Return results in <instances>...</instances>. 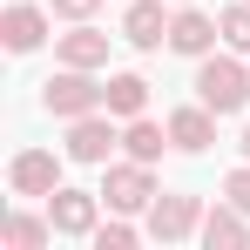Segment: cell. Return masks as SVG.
<instances>
[{
  "instance_id": "21",
  "label": "cell",
  "mask_w": 250,
  "mask_h": 250,
  "mask_svg": "<svg viewBox=\"0 0 250 250\" xmlns=\"http://www.w3.org/2000/svg\"><path fill=\"white\" fill-rule=\"evenodd\" d=\"M237 149H244V163H250V122H244V142H237Z\"/></svg>"
},
{
  "instance_id": "19",
  "label": "cell",
  "mask_w": 250,
  "mask_h": 250,
  "mask_svg": "<svg viewBox=\"0 0 250 250\" xmlns=\"http://www.w3.org/2000/svg\"><path fill=\"white\" fill-rule=\"evenodd\" d=\"M223 196H230V203H237V209H250V163H244V169H230V176H223Z\"/></svg>"
},
{
  "instance_id": "4",
  "label": "cell",
  "mask_w": 250,
  "mask_h": 250,
  "mask_svg": "<svg viewBox=\"0 0 250 250\" xmlns=\"http://www.w3.org/2000/svg\"><path fill=\"white\" fill-rule=\"evenodd\" d=\"M115 142H122V128H115V115H108V108H95V115H75V122H68V163L108 169Z\"/></svg>"
},
{
  "instance_id": "17",
  "label": "cell",
  "mask_w": 250,
  "mask_h": 250,
  "mask_svg": "<svg viewBox=\"0 0 250 250\" xmlns=\"http://www.w3.org/2000/svg\"><path fill=\"white\" fill-rule=\"evenodd\" d=\"M216 27H223V47H237V54H250V0H237V7H223V14H216Z\"/></svg>"
},
{
  "instance_id": "20",
  "label": "cell",
  "mask_w": 250,
  "mask_h": 250,
  "mask_svg": "<svg viewBox=\"0 0 250 250\" xmlns=\"http://www.w3.org/2000/svg\"><path fill=\"white\" fill-rule=\"evenodd\" d=\"M102 0H54V21H95Z\"/></svg>"
},
{
  "instance_id": "15",
  "label": "cell",
  "mask_w": 250,
  "mask_h": 250,
  "mask_svg": "<svg viewBox=\"0 0 250 250\" xmlns=\"http://www.w3.org/2000/svg\"><path fill=\"white\" fill-rule=\"evenodd\" d=\"M108 115H115V122L149 115V82H142V75H108Z\"/></svg>"
},
{
  "instance_id": "6",
  "label": "cell",
  "mask_w": 250,
  "mask_h": 250,
  "mask_svg": "<svg viewBox=\"0 0 250 250\" xmlns=\"http://www.w3.org/2000/svg\"><path fill=\"white\" fill-rule=\"evenodd\" d=\"M156 244H183L203 230V196H156L149 203V223H142Z\"/></svg>"
},
{
  "instance_id": "5",
  "label": "cell",
  "mask_w": 250,
  "mask_h": 250,
  "mask_svg": "<svg viewBox=\"0 0 250 250\" xmlns=\"http://www.w3.org/2000/svg\"><path fill=\"white\" fill-rule=\"evenodd\" d=\"M47 216H54V237H95L102 223V189H54L47 196Z\"/></svg>"
},
{
  "instance_id": "7",
  "label": "cell",
  "mask_w": 250,
  "mask_h": 250,
  "mask_svg": "<svg viewBox=\"0 0 250 250\" xmlns=\"http://www.w3.org/2000/svg\"><path fill=\"white\" fill-rule=\"evenodd\" d=\"M7 183H14V196H54L61 189V156L54 149H21L7 163Z\"/></svg>"
},
{
  "instance_id": "11",
  "label": "cell",
  "mask_w": 250,
  "mask_h": 250,
  "mask_svg": "<svg viewBox=\"0 0 250 250\" xmlns=\"http://www.w3.org/2000/svg\"><path fill=\"white\" fill-rule=\"evenodd\" d=\"M122 41L142 47V54L169 47V14H163V0H128V14H122Z\"/></svg>"
},
{
  "instance_id": "13",
  "label": "cell",
  "mask_w": 250,
  "mask_h": 250,
  "mask_svg": "<svg viewBox=\"0 0 250 250\" xmlns=\"http://www.w3.org/2000/svg\"><path fill=\"white\" fill-rule=\"evenodd\" d=\"M196 237H203L209 250H244L250 244V209H237L230 196H223L216 209H203V230H196Z\"/></svg>"
},
{
  "instance_id": "18",
  "label": "cell",
  "mask_w": 250,
  "mask_h": 250,
  "mask_svg": "<svg viewBox=\"0 0 250 250\" xmlns=\"http://www.w3.org/2000/svg\"><path fill=\"white\" fill-rule=\"evenodd\" d=\"M135 244V223L128 216H115V223H95V250H128Z\"/></svg>"
},
{
  "instance_id": "12",
  "label": "cell",
  "mask_w": 250,
  "mask_h": 250,
  "mask_svg": "<svg viewBox=\"0 0 250 250\" xmlns=\"http://www.w3.org/2000/svg\"><path fill=\"white\" fill-rule=\"evenodd\" d=\"M216 122H223L216 108H203V102H189V108H176V115H169V142H176L183 156H203L209 142H216Z\"/></svg>"
},
{
  "instance_id": "10",
  "label": "cell",
  "mask_w": 250,
  "mask_h": 250,
  "mask_svg": "<svg viewBox=\"0 0 250 250\" xmlns=\"http://www.w3.org/2000/svg\"><path fill=\"white\" fill-rule=\"evenodd\" d=\"M54 61L61 68H108V34L88 21H68V34H54Z\"/></svg>"
},
{
  "instance_id": "3",
  "label": "cell",
  "mask_w": 250,
  "mask_h": 250,
  "mask_svg": "<svg viewBox=\"0 0 250 250\" xmlns=\"http://www.w3.org/2000/svg\"><path fill=\"white\" fill-rule=\"evenodd\" d=\"M149 169H156V163H135V156H128V163H108V176H102V203L115 209V216H149V203L163 196Z\"/></svg>"
},
{
  "instance_id": "2",
  "label": "cell",
  "mask_w": 250,
  "mask_h": 250,
  "mask_svg": "<svg viewBox=\"0 0 250 250\" xmlns=\"http://www.w3.org/2000/svg\"><path fill=\"white\" fill-rule=\"evenodd\" d=\"M41 108L61 115V122L95 115V108H108V82H95V68H61V75L41 82Z\"/></svg>"
},
{
  "instance_id": "22",
  "label": "cell",
  "mask_w": 250,
  "mask_h": 250,
  "mask_svg": "<svg viewBox=\"0 0 250 250\" xmlns=\"http://www.w3.org/2000/svg\"><path fill=\"white\" fill-rule=\"evenodd\" d=\"M176 7H189V0H176Z\"/></svg>"
},
{
  "instance_id": "14",
  "label": "cell",
  "mask_w": 250,
  "mask_h": 250,
  "mask_svg": "<svg viewBox=\"0 0 250 250\" xmlns=\"http://www.w3.org/2000/svg\"><path fill=\"white\" fill-rule=\"evenodd\" d=\"M122 149L135 156V163H163V149H176V142H169V122L135 115V122H122Z\"/></svg>"
},
{
  "instance_id": "1",
  "label": "cell",
  "mask_w": 250,
  "mask_h": 250,
  "mask_svg": "<svg viewBox=\"0 0 250 250\" xmlns=\"http://www.w3.org/2000/svg\"><path fill=\"white\" fill-rule=\"evenodd\" d=\"M196 102L216 108V115H244L250 108V68L237 61V47H230V54H203V68H196Z\"/></svg>"
},
{
  "instance_id": "9",
  "label": "cell",
  "mask_w": 250,
  "mask_h": 250,
  "mask_svg": "<svg viewBox=\"0 0 250 250\" xmlns=\"http://www.w3.org/2000/svg\"><path fill=\"white\" fill-rule=\"evenodd\" d=\"M47 27H54V14H41L34 0H14V7L0 14V41H7V54H34V47L47 41Z\"/></svg>"
},
{
  "instance_id": "8",
  "label": "cell",
  "mask_w": 250,
  "mask_h": 250,
  "mask_svg": "<svg viewBox=\"0 0 250 250\" xmlns=\"http://www.w3.org/2000/svg\"><path fill=\"white\" fill-rule=\"evenodd\" d=\"M223 41V27H216V14H203V7H176L169 14V47L176 54H189V61H203L209 47Z\"/></svg>"
},
{
  "instance_id": "16",
  "label": "cell",
  "mask_w": 250,
  "mask_h": 250,
  "mask_svg": "<svg viewBox=\"0 0 250 250\" xmlns=\"http://www.w3.org/2000/svg\"><path fill=\"white\" fill-rule=\"evenodd\" d=\"M47 237H54V216H27V209L7 216V250H41Z\"/></svg>"
}]
</instances>
